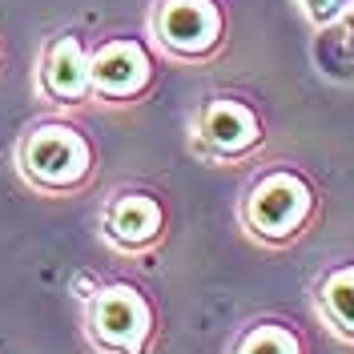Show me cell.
<instances>
[{"label": "cell", "mask_w": 354, "mask_h": 354, "mask_svg": "<svg viewBox=\"0 0 354 354\" xmlns=\"http://www.w3.org/2000/svg\"><path fill=\"white\" fill-rule=\"evenodd\" d=\"M266 113L245 93H205L194 109L185 113V149L201 165L214 169H238L250 165L266 149Z\"/></svg>", "instance_id": "obj_3"}, {"label": "cell", "mask_w": 354, "mask_h": 354, "mask_svg": "<svg viewBox=\"0 0 354 354\" xmlns=\"http://www.w3.org/2000/svg\"><path fill=\"white\" fill-rule=\"evenodd\" d=\"M81 334L93 354H153L161 310L133 278H105L81 302Z\"/></svg>", "instance_id": "obj_4"}, {"label": "cell", "mask_w": 354, "mask_h": 354, "mask_svg": "<svg viewBox=\"0 0 354 354\" xmlns=\"http://www.w3.org/2000/svg\"><path fill=\"white\" fill-rule=\"evenodd\" d=\"M234 218H238V230L254 245L290 250L322 218V189L302 165L274 161L245 181Z\"/></svg>", "instance_id": "obj_2"}, {"label": "cell", "mask_w": 354, "mask_h": 354, "mask_svg": "<svg viewBox=\"0 0 354 354\" xmlns=\"http://www.w3.org/2000/svg\"><path fill=\"white\" fill-rule=\"evenodd\" d=\"M169 201L161 189L141 181H121L97 205V238L125 262H149L169 242Z\"/></svg>", "instance_id": "obj_6"}, {"label": "cell", "mask_w": 354, "mask_h": 354, "mask_svg": "<svg viewBox=\"0 0 354 354\" xmlns=\"http://www.w3.org/2000/svg\"><path fill=\"white\" fill-rule=\"evenodd\" d=\"M101 282H105V278H101V274H93V270H85V274H77V278H73V282H68V290H73V294H77V298H81V302H85L88 294H93V290L101 286Z\"/></svg>", "instance_id": "obj_13"}, {"label": "cell", "mask_w": 354, "mask_h": 354, "mask_svg": "<svg viewBox=\"0 0 354 354\" xmlns=\"http://www.w3.org/2000/svg\"><path fill=\"white\" fill-rule=\"evenodd\" d=\"M225 354H310L306 334L298 330L290 318H250L242 330L230 338Z\"/></svg>", "instance_id": "obj_10"}, {"label": "cell", "mask_w": 354, "mask_h": 354, "mask_svg": "<svg viewBox=\"0 0 354 354\" xmlns=\"http://www.w3.org/2000/svg\"><path fill=\"white\" fill-rule=\"evenodd\" d=\"M145 37L161 61L177 68H205L230 48L225 0H149Z\"/></svg>", "instance_id": "obj_5"}, {"label": "cell", "mask_w": 354, "mask_h": 354, "mask_svg": "<svg viewBox=\"0 0 354 354\" xmlns=\"http://www.w3.org/2000/svg\"><path fill=\"white\" fill-rule=\"evenodd\" d=\"M12 169L32 194L48 201H68L97 185L101 145L77 113L44 109V117H32L17 133Z\"/></svg>", "instance_id": "obj_1"}, {"label": "cell", "mask_w": 354, "mask_h": 354, "mask_svg": "<svg viewBox=\"0 0 354 354\" xmlns=\"http://www.w3.org/2000/svg\"><path fill=\"white\" fill-rule=\"evenodd\" d=\"M88 37L81 28H53L37 48L32 65V93L53 113H81L97 109L93 101V77H88Z\"/></svg>", "instance_id": "obj_8"}, {"label": "cell", "mask_w": 354, "mask_h": 354, "mask_svg": "<svg viewBox=\"0 0 354 354\" xmlns=\"http://www.w3.org/2000/svg\"><path fill=\"white\" fill-rule=\"evenodd\" d=\"M88 77L97 109H137L153 97L161 53L149 44V37L113 32L88 44Z\"/></svg>", "instance_id": "obj_7"}, {"label": "cell", "mask_w": 354, "mask_h": 354, "mask_svg": "<svg viewBox=\"0 0 354 354\" xmlns=\"http://www.w3.org/2000/svg\"><path fill=\"white\" fill-rule=\"evenodd\" d=\"M0 65H4V41H0Z\"/></svg>", "instance_id": "obj_14"}, {"label": "cell", "mask_w": 354, "mask_h": 354, "mask_svg": "<svg viewBox=\"0 0 354 354\" xmlns=\"http://www.w3.org/2000/svg\"><path fill=\"white\" fill-rule=\"evenodd\" d=\"M318 61L330 77H354V12L318 32Z\"/></svg>", "instance_id": "obj_11"}, {"label": "cell", "mask_w": 354, "mask_h": 354, "mask_svg": "<svg viewBox=\"0 0 354 354\" xmlns=\"http://www.w3.org/2000/svg\"><path fill=\"white\" fill-rule=\"evenodd\" d=\"M294 4H298V12L306 17L314 32H322V28L338 24L346 12H354V0H294Z\"/></svg>", "instance_id": "obj_12"}, {"label": "cell", "mask_w": 354, "mask_h": 354, "mask_svg": "<svg viewBox=\"0 0 354 354\" xmlns=\"http://www.w3.org/2000/svg\"><path fill=\"white\" fill-rule=\"evenodd\" d=\"M310 306L342 346H354V258H338L318 270L310 286Z\"/></svg>", "instance_id": "obj_9"}]
</instances>
